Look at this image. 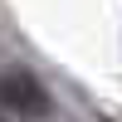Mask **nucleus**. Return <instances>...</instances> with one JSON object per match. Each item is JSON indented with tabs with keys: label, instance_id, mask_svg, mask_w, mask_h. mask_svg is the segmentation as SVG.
<instances>
[{
	"label": "nucleus",
	"instance_id": "obj_1",
	"mask_svg": "<svg viewBox=\"0 0 122 122\" xmlns=\"http://www.w3.org/2000/svg\"><path fill=\"white\" fill-rule=\"evenodd\" d=\"M0 107L15 112V117H44L49 112V93H44V83H39L34 73L5 68V73H0Z\"/></svg>",
	"mask_w": 122,
	"mask_h": 122
}]
</instances>
